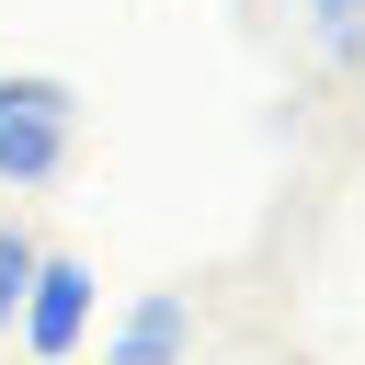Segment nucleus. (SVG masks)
<instances>
[{
    "label": "nucleus",
    "instance_id": "nucleus-1",
    "mask_svg": "<svg viewBox=\"0 0 365 365\" xmlns=\"http://www.w3.org/2000/svg\"><path fill=\"white\" fill-rule=\"evenodd\" d=\"M68 137H80V91L46 80V68H0V182L34 194L68 171Z\"/></svg>",
    "mask_w": 365,
    "mask_h": 365
},
{
    "label": "nucleus",
    "instance_id": "nucleus-2",
    "mask_svg": "<svg viewBox=\"0 0 365 365\" xmlns=\"http://www.w3.org/2000/svg\"><path fill=\"white\" fill-rule=\"evenodd\" d=\"M91 262H68V251H34V274H23V308H11V331L34 342V365L46 354H80V331H91Z\"/></svg>",
    "mask_w": 365,
    "mask_h": 365
},
{
    "label": "nucleus",
    "instance_id": "nucleus-3",
    "mask_svg": "<svg viewBox=\"0 0 365 365\" xmlns=\"http://www.w3.org/2000/svg\"><path fill=\"white\" fill-rule=\"evenodd\" d=\"M194 354V308L160 285V297H137L125 319H114V342H103V365H182Z\"/></svg>",
    "mask_w": 365,
    "mask_h": 365
},
{
    "label": "nucleus",
    "instance_id": "nucleus-4",
    "mask_svg": "<svg viewBox=\"0 0 365 365\" xmlns=\"http://www.w3.org/2000/svg\"><path fill=\"white\" fill-rule=\"evenodd\" d=\"M23 274H34V240L0 217V342H11V308H23Z\"/></svg>",
    "mask_w": 365,
    "mask_h": 365
},
{
    "label": "nucleus",
    "instance_id": "nucleus-5",
    "mask_svg": "<svg viewBox=\"0 0 365 365\" xmlns=\"http://www.w3.org/2000/svg\"><path fill=\"white\" fill-rule=\"evenodd\" d=\"M308 23H319V46H331V68H354V0H308Z\"/></svg>",
    "mask_w": 365,
    "mask_h": 365
},
{
    "label": "nucleus",
    "instance_id": "nucleus-6",
    "mask_svg": "<svg viewBox=\"0 0 365 365\" xmlns=\"http://www.w3.org/2000/svg\"><path fill=\"white\" fill-rule=\"evenodd\" d=\"M46 365H68V354H46Z\"/></svg>",
    "mask_w": 365,
    "mask_h": 365
}]
</instances>
